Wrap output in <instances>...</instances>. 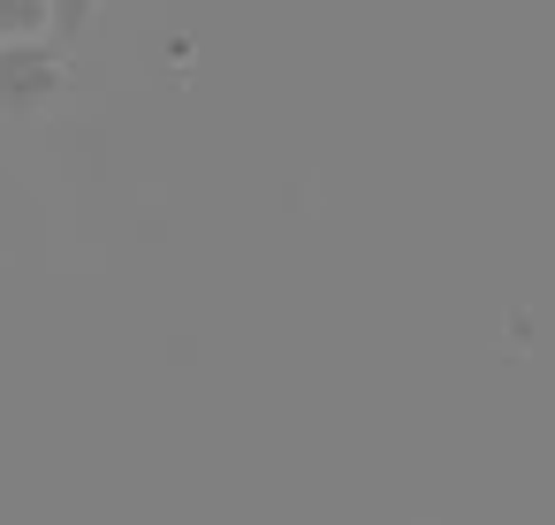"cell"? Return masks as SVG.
Returning <instances> with one entry per match:
<instances>
[{"mask_svg":"<svg viewBox=\"0 0 555 525\" xmlns=\"http://www.w3.org/2000/svg\"><path fill=\"white\" fill-rule=\"evenodd\" d=\"M69 92V54L54 39H9L0 47V115H47Z\"/></svg>","mask_w":555,"mask_h":525,"instance_id":"obj_1","label":"cell"},{"mask_svg":"<svg viewBox=\"0 0 555 525\" xmlns=\"http://www.w3.org/2000/svg\"><path fill=\"white\" fill-rule=\"evenodd\" d=\"M39 31H47V0H0V47L39 39Z\"/></svg>","mask_w":555,"mask_h":525,"instance_id":"obj_2","label":"cell"},{"mask_svg":"<svg viewBox=\"0 0 555 525\" xmlns=\"http://www.w3.org/2000/svg\"><path fill=\"white\" fill-rule=\"evenodd\" d=\"M92 16H100V0H47V24H54V39L69 47V39H85L92 31Z\"/></svg>","mask_w":555,"mask_h":525,"instance_id":"obj_3","label":"cell"}]
</instances>
